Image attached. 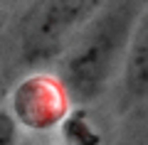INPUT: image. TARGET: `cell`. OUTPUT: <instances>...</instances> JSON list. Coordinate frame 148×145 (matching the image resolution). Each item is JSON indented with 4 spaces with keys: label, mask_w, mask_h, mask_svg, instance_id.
Returning <instances> with one entry per match:
<instances>
[{
    "label": "cell",
    "mask_w": 148,
    "mask_h": 145,
    "mask_svg": "<svg viewBox=\"0 0 148 145\" xmlns=\"http://www.w3.org/2000/svg\"><path fill=\"white\" fill-rule=\"evenodd\" d=\"M17 123L10 116V111L0 108V145H17Z\"/></svg>",
    "instance_id": "8992f818"
},
{
    "label": "cell",
    "mask_w": 148,
    "mask_h": 145,
    "mask_svg": "<svg viewBox=\"0 0 148 145\" xmlns=\"http://www.w3.org/2000/svg\"><path fill=\"white\" fill-rule=\"evenodd\" d=\"M101 7L96 0H42L32 3L20 22L22 54L30 62L49 59L67 49L74 35Z\"/></svg>",
    "instance_id": "7a4b0ae2"
},
{
    "label": "cell",
    "mask_w": 148,
    "mask_h": 145,
    "mask_svg": "<svg viewBox=\"0 0 148 145\" xmlns=\"http://www.w3.org/2000/svg\"><path fill=\"white\" fill-rule=\"evenodd\" d=\"M123 91L131 101H148V5H143L128 37V47L121 64Z\"/></svg>",
    "instance_id": "277c9868"
},
{
    "label": "cell",
    "mask_w": 148,
    "mask_h": 145,
    "mask_svg": "<svg viewBox=\"0 0 148 145\" xmlns=\"http://www.w3.org/2000/svg\"><path fill=\"white\" fill-rule=\"evenodd\" d=\"M141 3H101L89 22L67 44L59 79L67 99L89 103L99 99L121 71L128 37L141 15Z\"/></svg>",
    "instance_id": "6da1fadb"
},
{
    "label": "cell",
    "mask_w": 148,
    "mask_h": 145,
    "mask_svg": "<svg viewBox=\"0 0 148 145\" xmlns=\"http://www.w3.org/2000/svg\"><path fill=\"white\" fill-rule=\"evenodd\" d=\"M64 133H67V140L74 143V145H99L96 133L89 128V123H86L84 118H79V113L72 116V118H67Z\"/></svg>",
    "instance_id": "5b68a950"
},
{
    "label": "cell",
    "mask_w": 148,
    "mask_h": 145,
    "mask_svg": "<svg viewBox=\"0 0 148 145\" xmlns=\"http://www.w3.org/2000/svg\"><path fill=\"white\" fill-rule=\"evenodd\" d=\"M67 93L57 79L30 76L12 93V118L27 128L45 130L67 116Z\"/></svg>",
    "instance_id": "3957f363"
}]
</instances>
